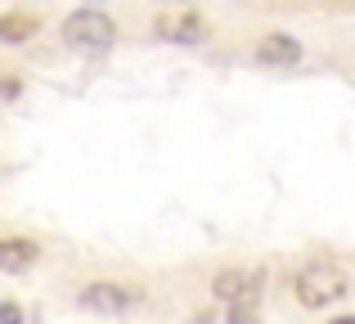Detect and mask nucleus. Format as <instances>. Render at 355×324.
I'll return each instance as SVG.
<instances>
[{"label": "nucleus", "mask_w": 355, "mask_h": 324, "mask_svg": "<svg viewBox=\"0 0 355 324\" xmlns=\"http://www.w3.org/2000/svg\"><path fill=\"white\" fill-rule=\"evenodd\" d=\"M144 302V289H130V284H86L81 289V307L99 311V316H121V311H135Z\"/></svg>", "instance_id": "obj_3"}, {"label": "nucleus", "mask_w": 355, "mask_h": 324, "mask_svg": "<svg viewBox=\"0 0 355 324\" xmlns=\"http://www.w3.org/2000/svg\"><path fill=\"white\" fill-rule=\"evenodd\" d=\"M329 324H355V316H338V320H329Z\"/></svg>", "instance_id": "obj_12"}, {"label": "nucleus", "mask_w": 355, "mask_h": 324, "mask_svg": "<svg viewBox=\"0 0 355 324\" xmlns=\"http://www.w3.org/2000/svg\"><path fill=\"white\" fill-rule=\"evenodd\" d=\"M189 324H216V320H207V316H198V320H189Z\"/></svg>", "instance_id": "obj_13"}, {"label": "nucleus", "mask_w": 355, "mask_h": 324, "mask_svg": "<svg viewBox=\"0 0 355 324\" xmlns=\"http://www.w3.org/2000/svg\"><path fill=\"white\" fill-rule=\"evenodd\" d=\"M0 324H23V307L18 302H0Z\"/></svg>", "instance_id": "obj_10"}, {"label": "nucleus", "mask_w": 355, "mask_h": 324, "mask_svg": "<svg viewBox=\"0 0 355 324\" xmlns=\"http://www.w3.org/2000/svg\"><path fill=\"white\" fill-rule=\"evenodd\" d=\"M293 289H297V302H302V307L324 311V307H333V302L347 298V293H351V280H347V271H342V266H333V262H311V266H302V271H297Z\"/></svg>", "instance_id": "obj_1"}, {"label": "nucleus", "mask_w": 355, "mask_h": 324, "mask_svg": "<svg viewBox=\"0 0 355 324\" xmlns=\"http://www.w3.org/2000/svg\"><path fill=\"white\" fill-rule=\"evenodd\" d=\"M18 95V81H0V99H14Z\"/></svg>", "instance_id": "obj_11"}, {"label": "nucleus", "mask_w": 355, "mask_h": 324, "mask_svg": "<svg viewBox=\"0 0 355 324\" xmlns=\"http://www.w3.org/2000/svg\"><path fill=\"white\" fill-rule=\"evenodd\" d=\"M36 32H41V18L27 14V9H5V14H0V41L5 45H23L27 36H36Z\"/></svg>", "instance_id": "obj_8"}, {"label": "nucleus", "mask_w": 355, "mask_h": 324, "mask_svg": "<svg viewBox=\"0 0 355 324\" xmlns=\"http://www.w3.org/2000/svg\"><path fill=\"white\" fill-rule=\"evenodd\" d=\"M36 257H41V248H36L32 239H0V271H5V275L32 271Z\"/></svg>", "instance_id": "obj_7"}, {"label": "nucleus", "mask_w": 355, "mask_h": 324, "mask_svg": "<svg viewBox=\"0 0 355 324\" xmlns=\"http://www.w3.org/2000/svg\"><path fill=\"white\" fill-rule=\"evenodd\" d=\"M63 41L72 50H86V54H99L117 41V23L104 14V9H77V14L63 18Z\"/></svg>", "instance_id": "obj_2"}, {"label": "nucleus", "mask_w": 355, "mask_h": 324, "mask_svg": "<svg viewBox=\"0 0 355 324\" xmlns=\"http://www.w3.org/2000/svg\"><path fill=\"white\" fill-rule=\"evenodd\" d=\"M261 280H266L261 271H239V266L234 271H220L216 280H211V298L225 302V307H248V302L257 298Z\"/></svg>", "instance_id": "obj_4"}, {"label": "nucleus", "mask_w": 355, "mask_h": 324, "mask_svg": "<svg viewBox=\"0 0 355 324\" xmlns=\"http://www.w3.org/2000/svg\"><path fill=\"white\" fill-rule=\"evenodd\" d=\"M252 59L266 63V68H288V63L302 59V41L288 36V32H266L257 41V50H252Z\"/></svg>", "instance_id": "obj_6"}, {"label": "nucleus", "mask_w": 355, "mask_h": 324, "mask_svg": "<svg viewBox=\"0 0 355 324\" xmlns=\"http://www.w3.org/2000/svg\"><path fill=\"white\" fill-rule=\"evenodd\" d=\"M157 36L171 41V45H202L207 41V23H202L198 14H189V9H180V14L157 18Z\"/></svg>", "instance_id": "obj_5"}, {"label": "nucleus", "mask_w": 355, "mask_h": 324, "mask_svg": "<svg viewBox=\"0 0 355 324\" xmlns=\"http://www.w3.org/2000/svg\"><path fill=\"white\" fill-rule=\"evenodd\" d=\"M225 324H261V316H257V307H230Z\"/></svg>", "instance_id": "obj_9"}]
</instances>
